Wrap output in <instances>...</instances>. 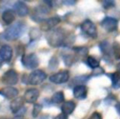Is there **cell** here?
<instances>
[{"mask_svg": "<svg viewBox=\"0 0 120 119\" xmlns=\"http://www.w3.org/2000/svg\"><path fill=\"white\" fill-rule=\"evenodd\" d=\"M57 67H58V59H57L56 57H53L50 61V69L54 70V69H56Z\"/></svg>", "mask_w": 120, "mask_h": 119, "instance_id": "26", "label": "cell"}, {"mask_svg": "<svg viewBox=\"0 0 120 119\" xmlns=\"http://www.w3.org/2000/svg\"><path fill=\"white\" fill-rule=\"evenodd\" d=\"M100 48L104 54H110V46H109V42L108 41H103L100 43Z\"/></svg>", "mask_w": 120, "mask_h": 119, "instance_id": "23", "label": "cell"}, {"mask_svg": "<svg viewBox=\"0 0 120 119\" xmlns=\"http://www.w3.org/2000/svg\"><path fill=\"white\" fill-rule=\"evenodd\" d=\"M63 3L68 4V5H71V4H75V3H76V1H75V0H74V1H65V0H64Z\"/></svg>", "mask_w": 120, "mask_h": 119, "instance_id": "30", "label": "cell"}, {"mask_svg": "<svg viewBox=\"0 0 120 119\" xmlns=\"http://www.w3.org/2000/svg\"><path fill=\"white\" fill-rule=\"evenodd\" d=\"M25 29V25L22 22H17L15 24H13L12 26H10L3 34V37L5 40L8 41H14L17 40L19 37H21V35L23 34Z\"/></svg>", "mask_w": 120, "mask_h": 119, "instance_id": "2", "label": "cell"}, {"mask_svg": "<svg viewBox=\"0 0 120 119\" xmlns=\"http://www.w3.org/2000/svg\"><path fill=\"white\" fill-rule=\"evenodd\" d=\"M116 110H117V112H118V114L120 115V102H119L118 104L116 105Z\"/></svg>", "mask_w": 120, "mask_h": 119, "instance_id": "31", "label": "cell"}, {"mask_svg": "<svg viewBox=\"0 0 120 119\" xmlns=\"http://www.w3.org/2000/svg\"><path fill=\"white\" fill-rule=\"evenodd\" d=\"M22 107H23V98H21V97H16V98H14V100L11 102V105H10L11 111L14 114L18 113V112L22 109Z\"/></svg>", "mask_w": 120, "mask_h": 119, "instance_id": "16", "label": "cell"}, {"mask_svg": "<svg viewBox=\"0 0 120 119\" xmlns=\"http://www.w3.org/2000/svg\"><path fill=\"white\" fill-rule=\"evenodd\" d=\"M68 79H70V74L68 71H60L58 73H55L50 76V81L56 84L64 83Z\"/></svg>", "mask_w": 120, "mask_h": 119, "instance_id": "8", "label": "cell"}, {"mask_svg": "<svg viewBox=\"0 0 120 119\" xmlns=\"http://www.w3.org/2000/svg\"><path fill=\"white\" fill-rule=\"evenodd\" d=\"M2 82L8 86H15L18 82V74L15 70H8L2 76Z\"/></svg>", "mask_w": 120, "mask_h": 119, "instance_id": "7", "label": "cell"}, {"mask_svg": "<svg viewBox=\"0 0 120 119\" xmlns=\"http://www.w3.org/2000/svg\"><path fill=\"white\" fill-rule=\"evenodd\" d=\"M0 119H8V118H4V117H2V118H0Z\"/></svg>", "mask_w": 120, "mask_h": 119, "instance_id": "34", "label": "cell"}, {"mask_svg": "<svg viewBox=\"0 0 120 119\" xmlns=\"http://www.w3.org/2000/svg\"><path fill=\"white\" fill-rule=\"evenodd\" d=\"M81 30L83 31V33L85 35H87L89 37L96 38L97 37V29H96L95 24L92 22L91 20H84L81 24Z\"/></svg>", "mask_w": 120, "mask_h": 119, "instance_id": "6", "label": "cell"}, {"mask_svg": "<svg viewBox=\"0 0 120 119\" xmlns=\"http://www.w3.org/2000/svg\"><path fill=\"white\" fill-rule=\"evenodd\" d=\"M89 119H102V117H101V115H100L99 113L95 112V113L92 114V116H91V117H90Z\"/></svg>", "mask_w": 120, "mask_h": 119, "instance_id": "28", "label": "cell"}, {"mask_svg": "<svg viewBox=\"0 0 120 119\" xmlns=\"http://www.w3.org/2000/svg\"><path fill=\"white\" fill-rule=\"evenodd\" d=\"M41 109H42V105L41 104H34V109H33V117L36 118L38 115H39V113L41 112Z\"/></svg>", "mask_w": 120, "mask_h": 119, "instance_id": "24", "label": "cell"}, {"mask_svg": "<svg viewBox=\"0 0 120 119\" xmlns=\"http://www.w3.org/2000/svg\"><path fill=\"white\" fill-rule=\"evenodd\" d=\"M87 76H80V77H76L74 80H73V84H75L76 82H80L79 83V86H83L82 83H84V82H86V80H87Z\"/></svg>", "mask_w": 120, "mask_h": 119, "instance_id": "25", "label": "cell"}, {"mask_svg": "<svg viewBox=\"0 0 120 119\" xmlns=\"http://www.w3.org/2000/svg\"><path fill=\"white\" fill-rule=\"evenodd\" d=\"M117 71H118V73H120V62L118 63V65H117Z\"/></svg>", "mask_w": 120, "mask_h": 119, "instance_id": "32", "label": "cell"}, {"mask_svg": "<svg viewBox=\"0 0 120 119\" xmlns=\"http://www.w3.org/2000/svg\"><path fill=\"white\" fill-rule=\"evenodd\" d=\"M73 94L77 99H85L87 95V89L85 86H76L73 90Z\"/></svg>", "mask_w": 120, "mask_h": 119, "instance_id": "14", "label": "cell"}, {"mask_svg": "<svg viewBox=\"0 0 120 119\" xmlns=\"http://www.w3.org/2000/svg\"><path fill=\"white\" fill-rule=\"evenodd\" d=\"M39 97V91L37 89H30L24 94V100L27 103H35Z\"/></svg>", "mask_w": 120, "mask_h": 119, "instance_id": "12", "label": "cell"}, {"mask_svg": "<svg viewBox=\"0 0 120 119\" xmlns=\"http://www.w3.org/2000/svg\"><path fill=\"white\" fill-rule=\"evenodd\" d=\"M112 48H113V55H114V57L116 59H120V43L114 42Z\"/></svg>", "mask_w": 120, "mask_h": 119, "instance_id": "22", "label": "cell"}, {"mask_svg": "<svg viewBox=\"0 0 120 119\" xmlns=\"http://www.w3.org/2000/svg\"><path fill=\"white\" fill-rule=\"evenodd\" d=\"M48 14L49 8L46 7V5H39L34 10L33 14H32V19L36 22H43Z\"/></svg>", "mask_w": 120, "mask_h": 119, "instance_id": "5", "label": "cell"}, {"mask_svg": "<svg viewBox=\"0 0 120 119\" xmlns=\"http://www.w3.org/2000/svg\"><path fill=\"white\" fill-rule=\"evenodd\" d=\"M64 100V94L63 92H57L53 95L52 97V101L55 103H62Z\"/></svg>", "mask_w": 120, "mask_h": 119, "instance_id": "20", "label": "cell"}, {"mask_svg": "<svg viewBox=\"0 0 120 119\" xmlns=\"http://www.w3.org/2000/svg\"><path fill=\"white\" fill-rule=\"evenodd\" d=\"M0 95L8 99H13L18 96V90L15 88H4L0 90Z\"/></svg>", "mask_w": 120, "mask_h": 119, "instance_id": "15", "label": "cell"}, {"mask_svg": "<svg viewBox=\"0 0 120 119\" xmlns=\"http://www.w3.org/2000/svg\"><path fill=\"white\" fill-rule=\"evenodd\" d=\"M86 64L89 65L90 67H92V69H96V67H99V61L96 58H94V57L89 56L86 58Z\"/></svg>", "mask_w": 120, "mask_h": 119, "instance_id": "21", "label": "cell"}, {"mask_svg": "<svg viewBox=\"0 0 120 119\" xmlns=\"http://www.w3.org/2000/svg\"><path fill=\"white\" fill-rule=\"evenodd\" d=\"M2 62H3V60H2V59H1V57H0V67H1V65H2Z\"/></svg>", "mask_w": 120, "mask_h": 119, "instance_id": "33", "label": "cell"}, {"mask_svg": "<svg viewBox=\"0 0 120 119\" xmlns=\"http://www.w3.org/2000/svg\"><path fill=\"white\" fill-rule=\"evenodd\" d=\"M65 38V34H64L63 30L61 29H53L49 31L46 34V40H48L49 44L53 48L61 46L64 43Z\"/></svg>", "mask_w": 120, "mask_h": 119, "instance_id": "1", "label": "cell"}, {"mask_svg": "<svg viewBox=\"0 0 120 119\" xmlns=\"http://www.w3.org/2000/svg\"><path fill=\"white\" fill-rule=\"evenodd\" d=\"M2 20L5 24H11L15 20V13L12 10H5L2 13Z\"/></svg>", "mask_w": 120, "mask_h": 119, "instance_id": "18", "label": "cell"}, {"mask_svg": "<svg viewBox=\"0 0 120 119\" xmlns=\"http://www.w3.org/2000/svg\"><path fill=\"white\" fill-rule=\"evenodd\" d=\"M55 119H68V116L61 113V114H59L58 116H56V117H55Z\"/></svg>", "mask_w": 120, "mask_h": 119, "instance_id": "29", "label": "cell"}, {"mask_svg": "<svg viewBox=\"0 0 120 119\" xmlns=\"http://www.w3.org/2000/svg\"><path fill=\"white\" fill-rule=\"evenodd\" d=\"M115 5V2L112 1V0H109V1H104L103 2V6L105 8H109V7H112V6Z\"/></svg>", "mask_w": 120, "mask_h": 119, "instance_id": "27", "label": "cell"}, {"mask_svg": "<svg viewBox=\"0 0 120 119\" xmlns=\"http://www.w3.org/2000/svg\"><path fill=\"white\" fill-rule=\"evenodd\" d=\"M14 11L17 13V15L20 17L26 16L30 13L29 7H27V5L23 1H17L16 3L14 4Z\"/></svg>", "mask_w": 120, "mask_h": 119, "instance_id": "11", "label": "cell"}, {"mask_svg": "<svg viewBox=\"0 0 120 119\" xmlns=\"http://www.w3.org/2000/svg\"><path fill=\"white\" fill-rule=\"evenodd\" d=\"M111 79H112V84L115 89L120 88V73L116 72V73L111 74Z\"/></svg>", "mask_w": 120, "mask_h": 119, "instance_id": "19", "label": "cell"}, {"mask_svg": "<svg viewBox=\"0 0 120 119\" xmlns=\"http://www.w3.org/2000/svg\"><path fill=\"white\" fill-rule=\"evenodd\" d=\"M101 26L108 32L116 31L117 26H118V21H117V19L113 18V17H105L101 21Z\"/></svg>", "mask_w": 120, "mask_h": 119, "instance_id": "9", "label": "cell"}, {"mask_svg": "<svg viewBox=\"0 0 120 119\" xmlns=\"http://www.w3.org/2000/svg\"><path fill=\"white\" fill-rule=\"evenodd\" d=\"M21 62H22L23 67H26V69L35 70L39 65V59H38L37 55L35 54H26L22 56Z\"/></svg>", "mask_w": 120, "mask_h": 119, "instance_id": "4", "label": "cell"}, {"mask_svg": "<svg viewBox=\"0 0 120 119\" xmlns=\"http://www.w3.org/2000/svg\"><path fill=\"white\" fill-rule=\"evenodd\" d=\"M60 22V18L59 17H51L49 19H45L43 22L41 23V29L44 31H51L53 30L57 24Z\"/></svg>", "mask_w": 120, "mask_h": 119, "instance_id": "10", "label": "cell"}, {"mask_svg": "<svg viewBox=\"0 0 120 119\" xmlns=\"http://www.w3.org/2000/svg\"><path fill=\"white\" fill-rule=\"evenodd\" d=\"M75 108H76V104H75L74 101H65V102L62 104L61 107V111H62V114L68 116V114H72L74 112Z\"/></svg>", "mask_w": 120, "mask_h": 119, "instance_id": "17", "label": "cell"}, {"mask_svg": "<svg viewBox=\"0 0 120 119\" xmlns=\"http://www.w3.org/2000/svg\"><path fill=\"white\" fill-rule=\"evenodd\" d=\"M45 79H46V74L41 70H37V71L32 72L27 76L26 83L32 84V86H38V84L42 83Z\"/></svg>", "mask_w": 120, "mask_h": 119, "instance_id": "3", "label": "cell"}, {"mask_svg": "<svg viewBox=\"0 0 120 119\" xmlns=\"http://www.w3.org/2000/svg\"><path fill=\"white\" fill-rule=\"evenodd\" d=\"M13 56V50L10 45H2L1 48H0V57L3 61H8L12 59Z\"/></svg>", "mask_w": 120, "mask_h": 119, "instance_id": "13", "label": "cell"}]
</instances>
